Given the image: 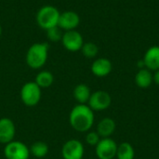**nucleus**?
Masks as SVG:
<instances>
[{
	"instance_id": "4be33fe9",
	"label": "nucleus",
	"mask_w": 159,
	"mask_h": 159,
	"mask_svg": "<svg viewBox=\"0 0 159 159\" xmlns=\"http://www.w3.org/2000/svg\"><path fill=\"white\" fill-rule=\"evenodd\" d=\"M101 137L97 131H88L86 135V143L90 146H96L101 141Z\"/></svg>"
},
{
	"instance_id": "423d86ee",
	"label": "nucleus",
	"mask_w": 159,
	"mask_h": 159,
	"mask_svg": "<svg viewBox=\"0 0 159 159\" xmlns=\"http://www.w3.org/2000/svg\"><path fill=\"white\" fill-rule=\"evenodd\" d=\"M112 103V98L110 94L105 90H97L91 93L88 105L92 111H104L110 107Z\"/></svg>"
},
{
	"instance_id": "f3484780",
	"label": "nucleus",
	"mask_w": 159,
	"mask_h": 159,
	"mask_svg": "<svg viewBox=\"0 0 159 159\" xmlns=\"http://www.w3.org/2000/svg\"><path fill=\"white\" fill-rule=\"evenodd\" d=\"M34 82L37 84V86L42 89H48L52 86L54 82V76L51 72L44 70L40 71L34 79Z\"/></svg>"
},
{
	"instance_id": "f257e3e1",
	"label": "nucleus",
	"mask_w": 159,
	"mask_h": 159,
	"mask_svg": "<svg viewBox=\"0 0 159 159\" xmlns=\"http://www.w3.org/2000/svg\"><path fill=\"white\" fill-rule=\"evenodd\" d=\"M94 111L88 104H77L70 112L71 127L78 132H88L94 124Z\"/></svg>"
},
{
	"instance_id": "5701e85b",
	"label": "nucleus",
	"mask_w": 159,
	"mask_h": 159,
	"mask_svg": "<svg viewBox=\"0 0 159 159\" xmlns=\"http://www.w3.org/2000/svg\"><path fill=\"white\" fill-rule=\"evenodd\" d=\"M154 82L159 86V69L157 70L154 74Z\"/></svg>"
},
{
	"instance_id": "6ab92c4d",
	"label": "nucleus",
	"mask_w": 159,
	"mask_h": 159,
	"mask_svg": "<svg viewBox=\"0 0 159 159\" xmlns=\"http://www.w3.org/2000/svg\"><path fill=\"white\" fill-rule=\"evenodd\" d=\"M30 154L36 158H43L48 154V146L44 142H35L30 147Z\"/></svg>"
},
{
	"instance_id": "aec40b11",
	"label": "nucleus",
	"mask_w": 159,
	"mask_h": 159,
	"mask_svg": "<svg viewBox=\"0 0 159 159\" xmlns=\"http://www.w3.org/2000/svg\"><path fill=\"white\" fill-rule=\"evenodd\" d=\"M81 52L84 55V57H86L88 59H92L98 55L99 48L93 42H87V43L83 44V46L81 48Z\"/></svg>"
},
{
	"instance_id": "412c9836",
	"label": "nucleus",
	"mask_w": 159,
	"mask_h": 159,
	"mask_svg": "<svg viewBox=\"0 0 159 159\" xmlns=\"http://www.w3.org/2000/svg\"><path fill=\"white\" fill-rule=\"evenodd\" d=\"M46 32H47L48 39L49 41H51V42H58V41L61 40V37H62L63 34L61 33V30L58 26L52 27V28L47 30Z\"/></svg>"
},
{
	"instance_id": "0eeeda50",
	"label": "nucleus",
	"mask_w": 159,
	"mask_h": 159,
	"mask_svg": "<svg viewBox=\"0 0 159 159\" xmlns=\"http://www.w3.org/2000/svg\"><path fill=\"white\" fill-rule=\"evenodd\" d=\"M95 152L99 159H114L116 157L117 144L111 138H102L95 146Z\"/></svg>"
},
{
	"instance_id": "7ed1b4c3",
	"label": "nucleus",
	"mask_w": 159,
	"mask_h": 159,
	"mask_svg": "<svg viewBox=\"0 0 159 159\" xmlns=\"http://www.w3.org/2000/svg\"><path fill=\"white\" fill-rule=\"evenodd\" d=\"M61 12L59 9L51 5H46L41 7L35 15V21L37 25L47 31L52 27L58 26V21Z\"/></svg>"
},
{
	"instance_id": "2eb2a0df",
	"label": "nucleus",
	"mask_w": 159,
	"mask_h": 159,
	"mask_svg": "<svg viewBox=\"0 0 159 159\" xmlns=\"http://www.w3.org/2000/svg\"><path fill=\"white\" fill-rule=\"evenodd\" d=\"M154 82V75L147 68L140 69L135 75V84L141 89L149 88Z\"/></svg>"
},
{
	"instance_id": "9b49d317",
	"label": "nucleus",
	"mask_w": 159,
	"mask_h": 159,
	"mask_svg": "<svg viewBox=\"0 0 159 159\" xmlns=\"http://www.w3.org/2000/svg\"><path fill=\"white\" fill-rule=\"evenodd\" d=\"M16 128L14 122L7 117L0 118V143L7 144L14 141Z\"/></svg>"
},
{
	"instance_id": "a211bd4d",
	"label": "nucleus",
	"mask_w": 159,
	"mask_h": 159,
	"mask_svg": "<svg viewBox=\"0 0 159 159\" xmlns=\"http://www.w3.org/2000/svg\"><path fill=\"white\" fill-rule=\"evenodd\" d=\"M117 159H134L135 151L133 146L129 143H122L117 145L116 157Z\"/></svg>"
},
{
	"instance_id": "6e6552de",
	"label": "nucleus",
	"mask_w": 159,
	"mask_h": 159,
	"mask_svg": "<svg viewBox=\"0 0 159 159\" xmlns=\"http://www.w3.org/2000/svg\"><path fill=\"white\" fill-rule=\"evenodd\" d=\"M61 41L63 48L70 52H76L81 50V48L84 44L82 34L76 30L64 32Z\"/></svg>"
},
{
	"instance_id": "393cba45",
	"label": "nucleus",
	"mask_w": 159,
	"mask_h": 159,
	"mask_svg": "<svg viewBox=\"0 0 159 159\" xmlns=\"http://www.w3.org/2000/svg\"><path fill=\"white\" fill-rule=\"evenodd\" d=\"M1 35H2V26L0 24V37H1Z\"/></svg>"
},
{
	"instance_id": "dca6fc26",
	"label": "nucleus",
	"mask_w": 159,
	"mask_h": 159,
	"mask_svg": "<svg viewBox=\"0 0 159 159\" xmlns=\"http://www.w3.org/2000/svg\"><path fill=\"white\" fill-rule=\"evenodd\" d=\"M74 98L78 102V104H87L91 95V90L89 87L86 84H78L74 89Z\"/></svg>"
},
{
	"instance_id": "4468645a",
	"label": "nucleus",
	"mask_w": 159,
	"mask_h": 159,
	"mask_svg": "<svg viewBox=\"0 0 159 159\" xmlns=\"http://www.w3.org/2000/svg\"><path fill=\"white\" fill-rule=\"evenodd\" d=\"M116 122L114 119L110 117H104L102 118L97 125V132L100 135V137L102 138H110L111 135L114 134L116 131Z\"/></svg>"
},
{
	"instance_id": "b1692460",
	"label": "nucleus",
	"mask_w": 159,
	"mask_h": 159,
	"mask_svg": "<svg viewBox=\"0 0 159 159\" xmlns=\"http://www.w3.org/2000/svg\"><path fill=\"white\" fill-rule=\"evenodd\" d=\"M137 66H138L140 69H143V68H145V64H144V61H143V60H141V61H138V63H137Z\"/></svg>"
},
{
	"instance_id": "f03ea898",
	"label": "nucleus",
	"mask_w": 159,
	"mask_h": 159,
	"mask_svg": "<svg viewBox=\"0 0 159 159\" xmlns=\"http://www.w3.org/2000/svg\"><path fill=\"white\" fill-rule=\"evenodd\" d=\"M49 45L45 42L33 44L26 52L25 61L27 65L34 69H41L47 62L48 57Z\"/></svg>"
},
{
	"instance_id": "1a4fd4ad",
	"label": "nucleus",
	"mask_w": 159,
	"mask_h": 159,
	"mask_svg": "<svg viewBox=\"0 0 159 159\" xmlns=\"http://www.w3.org/2000/svg\"><path fill=\"white\" fill-rule=\"evenodd\" d=\"M84 152V145L78 140H69L61 148L63 159H83Z\"/></svg>"
},
{
	"instance_id": "20e7f679",
	"label": "nucleus",
	"mask_w": 159,
	"mask_h": 159,
	"mask_svg": "<svg viewBox=\"0 0 159 159\" xmlns=\"http://www.w3.org/2000/svg\"><path fill=\"white\" fill-rule=\"evenodd\" d=\"M41 89L34 81L25 83L20 89V100L24 105L33 107L38 104L41 100Z\"/></svg>"
},
{
	"instance_id": "9d476101",
	"label": "nucleus",
	"mask_w": 159,
	"mask_h": 159,
	"mask_svg": "<svg viewBox=\"0 0 159 159\" xmlns=\"http://www.w3.org/2000/svg\"><path fill=\"white\" fill-rule=\"evenodd\" d=\"M80 23L79 15L72 10H67L60 14L58 27L64 32L75 30Z\"/></svg>"
},
{
	"instance_id": "f8f14e48",
	"label": "nucleus",
	"mask_w": 159,
	"mask_h": 159,
	"mask_svg": "<svg viewBox=\"0 0 159 159\" xmlns=\"http://www.w3.org/2000/svg\"><path fill=\"white\" fill-rule=\"evenodd\" d=\"M113 69V65L110 60L106 58L96 59L91 64V72L95 76L104 77L107 76Z\"/></svg>"
},
{
	"instance_id": "39448f33",
	"label": "nucleus",
	"mask_w": 159,
	"mask_h": 159,
	"mask_svg": "<svg viewBox=\"0 0 159 159\" xmlns=\"http://www.w3.org/2000/svg\"><path fill=\"white\" fill-rule=\"evenodd\" d=\"M4 155L6 159H29L31 154L30 148L25 143L20 141H12L6 144Z\"/></svg>"
},
{
	"instance_id": "ddd939ff",
	"label": "nucleus",
	"mask_w": 159,
	"mask_h": 159,
	"mask_svg": "<svg viewBox=\"0 0 159 159\" xmlns=\"http://www.w3.org/2000/svg\"><path fill=\"white\" fill-rule=\"evenodd\" d=\"M143 61L145 68L156 72L159 69V46H153L147 49L144 54Z\"/></svg>"
}]
</instances>
